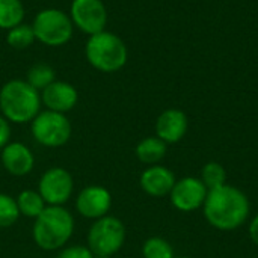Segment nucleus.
<instances>
[{
	"mask_svg": "<svg viewBox=\"0 0 258 258\" xmlns=\"http://www.w3.org/2000/svg\"><path fill=\"white\" fill-rule=\"evenodd\" d=\"M127 47L124 41L112 32H98L91 35L86 44V57L89 63L103 71L115 73L127 62Z\"/></svg>",
	"mask_w": 258,
	"mask_h": 258,
	"instance_id": "nucleus-4",
	"label": "nucleus"
},
{
	"mask_svg": "<svg viewBox=\"0 0 258 258\" xmlns=\"http://www.w3.org/2000/svg\"><path fill=\"white\" fill-rule=\"evenodd\" d=\"M187 132V116L180 109H168L157 118L156 133L165 144H175L184 138Z\"/></svg>",
	"mask_w": 258,
	"mask_h": 258,
	"instance_id": "nucleus-13",
	"label": "nucleus"
},
{
	"mask_svg": "<svg viewBox=\"0 0 258 258\" xmlns=\"http://www.w3.org/2000/svg\"><path fill=\"white\" fill-rule=\"evenodd\" d=\"M249 236H251L252 242L258 245V215L252 219V222L249 225Z\"/></svg>",
	"mask_w": 258,
	"mask_h": 258,
	"instance_id": "nucleus-26",
	"label": "nucleus"
},
{
	"mask_svg": "<svg viewBox=\"0 0 258 258\" xmlns=\"http://www.w3.org/2000/svg\"><path fill=\"white\" fill-rule=\"evenodd\" d=\"M41 97L24 80H11L0 91V109L3 116L15 124L33 121L39 113Z\"/></svg>",
	"mask_w": 258,
	"mask_h": 258,
	"instance_id": "nucleus-3",
	"label": "nucleus"
},
{
	"mask_svg": "<svg viewBox=\"0 0 258 258\" xmlns=\"http://www.w3.org/2000/svg\"><path fill=\"white\" fill-rule=\"evenodd\" d=\"M74 190V180L63 168H51L45 171L39 180V195L50 206L65 204Z\"/></svg>",
	"mask_w": 258,
	"mask_h": 258,
	"instance_id": "nucleus-8",
	"label": "nucleus"
},
{
	"mask_svg": "<svg viewBox=\"0 0 258 258\" xmlns=\"http://www.w3.org/2000/svg\"><path fill=\"white\" fill-rule=\"evenodd\" d=\"M225 178H227V174H225L224 166L216 163V162H209L203 168L201 181L204 183L207 190H212V189L224 186L225 184Z\"/></svg>",
	"mask_w": 258,
	"mask_h": 258,
	"instance_id": "nucleus-21",
	"label": "nucleus"
},
{
	"mask_svg": "<svg viewBox=\"0 0 258 258\" xmlns=\"http://www.w3.org/2000/svg\"><path fill=\"white\" fill-rule=\"evenodd\" d=\"M18 216L20 210L17 201L6 194H0V228H8L14 225Z\"/></svg>",
	"mask_w": 258,
	"mask_h": 258,
	"instance_id": "nucleus-23",
	"label": "nucleus"
},
{
	"mask_svg": "<svg viewBox=\"0 0 258 258\" xmlns=\"http://www.w3.org/2000/svg\"><path fill=\"white\" fill-rule=\"evenodd\" d=\"M24 6L20 0H0V29H12L23 23Z\"/></svg>",
	"mask_w": 258,
	"mask_h": 258,
	"instance_id": "nucleus-17",
	"label": "nucleus"
},
{
	"mask_svg": "<svg viewBox=\"0 0 258 258\" xmlns=\"http://www.w3.org/2000/svg\"><path fill=\"white\" fill-rule=\"evenodd\" d=\"M2 163L11 175L23 177L33 169L35 159L32 151L24 144L12 142L2 150Z\"/></svg>",
	"mask_w": 258,
	"mask_h": 258,
	"instance_id": "nucleus-14",
	"label": "nucleus"
},
{
	"mask_svg": "<svg viewBox=\"0 0 258 258\" xmlns=\"http://www.w3.org/2000/svg\"><path fill=\"white\" fill-rule=\"evenodd\" d=\"M142 254L145 258H175L174 249L162 237H151L144 243Z\"/></svg>",
	"mask_w": 258,
	"mask_h": 258,
	"instance_id": "nucleus-22",
	"label": "nucleus"
},
{
	"mask_svg": "<svg viewBox=\"0 0 258 258\" xmlns=\"http://www.w3.org/2000/svg\"><path fill=\"white\" fill-rule=\"evenodd\" d=\"M178 258H187V257H178Z\"/></svg>",
	"mask_w": 258,
	"mask_h": 258,
	"instance_id": "nucleus-28",
	"label": "nucleus"
},
{
	"mask_svg": "<svg viewBox=\"0 0 258 258\" xmlns=\"http://www.w3.org/2000/svg\"><path fill=\"white\" fill-rule=\"evenodd\" d=\"M203 206L207 222L222 231H233L242 227L249 216L246 195L228 184L209 190Z\"/></svg>",
	"mask_w": 258,
	"mask_h": 258,
	"instance_id": "nucleus-1",
	"label": "nucleus"
},
{
	"mask_svg": "<svg viewBox=\"0 0 258 258\" xmlns=\"http://www.w3.org/2000/svg\"><path fill=\"white\" fill-rule=\"evenodd\" d=\"M56 258H94V254L89 251V248L74 245V246H68L62 249Z\"/></svg>",
	"mask_w": 258,
	"mask_h": 258,
	"instance_id": "nucleus-24",
	"label": "nucleus"
},
{
	"mask_svg": "<svg viewBox=\"0 0 258 258\" xmlns=\"http://www.w3.org/2000/svg\"><path fill=\"white\" fill-rule=\"evenodd\" d=\"M207 192V187L200 178L186 177L180 181H175L169 197L175 209L181 212H194L204 204Z\"/></svg>",
	"mask_w": 258,
	"mask_h": 258,
	"instance_id": "nucleus-10",
	"label": "nucleus"
},
{
	"mask_svg": "<svg viewBox=\"0 0 258 258\" xmlns=\"http://www.w3.org/2000/svg\"><path fill=\"white\" fill-rule=\"evenodd\" d=\"M35 39H36V36H35L33 27L27 26V24H23V23L12 27V29H9L8 36H6L8 44L11 47L17 48V50H23V48L30 47Z\"/></svg>",
	"mask_w": 258,
	"mask_h": 258,
	"instance_id": "nucleus-19",
	"label": "nucleus"
},
{
	"mask_svg": "<svg viewBox=\"0 0 258 258\" xmlns=\"http://www.w3.org/2000/svg\"><path fill=\"white\" fill-rule=\"evenodd\" d=\"M53 82H54V71L47 63H36L27 73V83L36 91L45 89Z\"/></svg>",
	"mask_w": 258,
	"mask_h": 258,
	"instance_id": "nucleus-20",
	"label": "nucleus"
},
{
	"mask_svg": "<svg viewBox=\"0 0 258 258\" xmlns=\"http://www.w3.org/2000/svg\"><path fill=\"white\" fill-rule=\"evenodd\" d=\"M94 258H110V257H106V255H94Z\"/></svg>",
	"mask_w": 258,
	"mask_h": 258,
	"instance_id": "nucleus-27",
	"label": "nucleus"
},
{
	"mask_svg": "<svg viewBox=\"0 0 258 258\" xmlns=\"http://www.w3.org/2000/svg\"><path fill=\"white\" fill-rule=\"evenodd\" d=\"M11 138V125L5 116H0V150H3L9 144Z\"/></svg>",
	"mask_w": 258,
	"mask_h": 258,
	"instance_id": "nucleus-25",
	"label": "nucleus"
},
{
	"mask_svg": "<svg viewBox=\"0 0 258 258\" xmlns=\"http://www.w3.org/2000/svg\"><path fill=\"white\" fill-rule=\"evenodd\" d=\"M73 231V215L62 206H48L35 219L33 240L44 251H56L67 245Z\"/></svg>",
	"mask_w": 258,
	"mask_h": 258,
	"instance_id": "nucleus-2",
	"label": "nucleus"
},
{
	"mask_svg": "<svg viewBox=\"0 0 258 258\" xmlns=\"http://www.w3.org/2000/svg\"><path fill=\"white\" fill-rule=\"evenodd\" d=\"M71 17L74 24L88 35L103 32L107 23V11L101 0H73Z\"/></svg>",
	"mask_w": 258,
	"mask_h": 258,
	"instance_id": "nucleus-9",
	"label": "nucleus"
},
{
	"mask_svg": "<svg viewBox=\"0 0 258 258\" xmlns=\"http://www.w3.org/2000/svg\"><path fill=\"white\" fill-rule=\"evenodd\" d=\"M166 154V144L156 138H145L142 139L136 147V156L138 159L145 165H157Z\"/></svg>",
	"mask_w": 258,
	"mask_h": 258,
	"instance_id": "nucleus-16",
	"label": "nucleus"
},
{
	"mask_svg": "<svg viewBox=\"0 0 258 258\" xmlns=\"http://www.w3.org/2000/svg\"><path fill=\"white\" fill-rule=\"evenodd\" d=\"M112 206V195L103 186L85 187L76 201L77 212L88 219H100L107 215Z\"/></svg>",
	"mask_w": 258,
	"mask_h": 258,
	"instance_id": "nucleus-11",
	"label": "nucleus"
},
{
	"mask_svg": "<svg viewBox=\"0 0 258 258\" xmlns=\"http://www.w3.org/2000/svg\"><path fill=\"white\" fill-rule=\"evenodd\" d=\"M33 32L36 39L45 45L57 47L68 42L73 36L71 18L59 9H44L33 21Z\"/></svg>",
	"mask_w": 258,
	"mask_h": 258,
	"instance_id": "nucleus-6",
	"label": "nucleus"
},
{
	"mask_svg": "<svg viewBox=\"0 0 258 258\" xmlns=\"http://www.w3.org/2000/svg\"><path fill=\"white\" fill-rule=\"evenodd\" d=\"M174 184H175V175L172 174V171L160 165L150 166L141 175V187L148 195L156 198L169 195Z\"/></svg>",
	"mask_w": 258,
	"mask_h": 258,
	"instance_id": "nucleus-15",
	"label": "nucleus"
},
{
	"mask_svg": "<svg viewBox=\"0 0 258 258\" xmlns=\"http://www.w3.org/2000/svg\"><path fill=\"white\" fill-rule=\"evenodd\" d=\"M77 91L73 85L67 82L54 80L45 89H42L41 100L48 107V110L65 113L77 104Z\"/></svg>",
	"mask_w": 258,
	"mask_h": 258,
	"instance_id": "nucleus-12",
	"label": "nucleus"
},
{
	"mask_svg": "<svg viewBox=\"0 0 258 258\" xmlns=\"http://www.w3.org/2000/svg\"><path fill=\"white\" fill-rule=\"evenodd\" d=\"M15 201H17V206H18L20 215H24L27 218H35L36 219L45 209V201L42 200L39 192H35V190L21 192Z\"/></svg>",
	"mask_w": 258,
	"mask_h": 258,
	"instance_id": "nucleus-18",
	"label": "nucleus"
},
{
	"mask_svg": "<svg viewBox=\"0 0 258 258\" xmlns=\"http://www.w3.org/2000/svg\"><path fill=\"white\" fill-rule=\"evenodd\" d=\"M71 132L70 119L59 112L45 110L38 113L32 121V135L44 147L56 148L65 145L71 138Z\"/></svg>",
	"mask_w": 258,
	"mask_h": 258,
	"instance_id": "nucleus-7",
	"label": "nucleus"
},
{
	"mask_svg": "<svg viewBox=\"0 0 258 258\" xmlns=\"http://www.w3.org/2000/svg\"><path fill=\"white\" fill-rule=\"evenodd\" d=\"M125 240V227L115 216L97 219L88 234V246L94 255L110 257L118 252Z\"/></svg>",
	"mask_w": 258,
	"mask_h": 258,
	"instance_id": "nucleus-5",
	"label": "nucleus"
}]
</instances>
